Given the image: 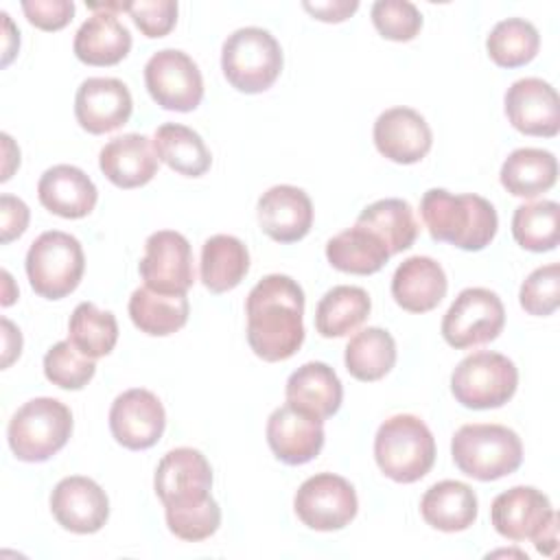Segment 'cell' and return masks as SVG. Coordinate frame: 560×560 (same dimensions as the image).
<instances>
[{
	"instance_id": "836d02e7",
	"label": "cell",
	"mask_w": 560,
	"mask_h": 560,
	"mask_svg": "<svg viewBox=\"0 0 560 560\" xmlns=\"http://www.w3.org/2000/svg\"><path fill=\"white\" fill-rule=\"evenodd\" d=\"M372 302L361 287L339 284L324 293L315 311V328L322 337H346L370 315Z\"/></svg>"
},
{
	"instance_id": "8fae6325",
	"label": "cell",
	"mask_w": 560,
	"mask_h": 560,
	"mask_svg": "<svg viewBox=\"0 0 560 560\" xmlns=\"http://www.w3.org/2000/svg\"><path fill=\"white\" fill-rule=\"evenodd\" d=\"M144 85L151 98L168 112H192L203 98V79L184 50L164 48L144 66Z\"/></svg>"
},
{
	"instance_id": "681fc988",
	"label": "cell",
	"mask_w": 560,
	"mask_h": 560,
	"mask_svg": "<svg viewBox=\"0 0 560 560\" xmlns=\"http://www.w3.org/2000/svg\"><path fill=\"white\" fill-rule=\"evenodd\" d=\"M0 18H2V24H4V57H2V66H9L11 59L18 52L20 33L13 28V24H11V20H9V15L4 11L0 13Z\"/></svg>"
},
{
	"instance_id": "d590c367",
	"label": "cell",
	"mask_w": 560,
	"mask_h": 560,
	"mask_svg": "<svg viewBox=\"0 0 560 560\" xmlns=\"http://www.w3.org/2000/svg\"><path fill=\"white\" fill-rule=\"evenodd\" d=\"M68 341L90 359L105 357L118 341V322L114 313L101 311L92 302H81L70 315Z\"/></svg>"
},
{
	"instance_id": "52a82bcc",
	"label": "cell",
	"mask_w": 560,
	"mask_h": 560,
	"mask_svg": "<svg viewBox=\"0 0 560 560\" xmlns=\"http://www.w3.org/2000/svg\"><path fill=\"white\" fill-rule=\"evenodd\" d=\"M85 269L81 243L66 232L39 234L26 252V276L33 291L46 300H61L72 293Z\"/></svg>"
},
{
	"instance_id": "d6986e66",
	"label": "cell",
	"mask_w": 560,
	"mask_h": 560,
	"mask_svg": "<svg viewBox=\"0 0 560 560\" xmlns=\"http://www.w3.org/2000/svg\"><path fill=\"white\" fill-rule=\"evenodd\" d=\"M267 444L280 462L289 466L306 464L324 446V420L287 402L267 420Z\"/></svg>"
},
{
	"instance_id": "83f0119b",
	"label": "cell",
	"mask_w": 560,
	"mask_h": 560,
	"mask_svg": "<svg viewBox=\"0 0 560 560\" xmlns=\"http://www.w3.org/2000/svg\"><path fill=\"white\" fill-rule=\"evenodd\" d=\"M501 186L514 197H538L558 179V160L551 151L523 147L512 151L499 173Z\"/></svg>"
},
{
	"instance_id": "5bb4252c",
	"label": "cell",
	"mask_w": 560,
	"mask_h": 560,
	"mask_svg": "<svg viewBox=\"0 0 560 560\" xmlns=\"http://www.w3.org/2000/svg\"><path fill=\"white\" fill-rule=\"evenodd\" d=\"M166 413L160 398L142 387L116 396L109 409V429L116 442L129 451L151 448L164 433Z\"/></svg>"
},
{
	"instance_id": "1f68e13d",
	"label": "cell",
	"mask_w": 560,
	"mask_h": 560,
	"mask_svg": "<svg viewBox=\"0 0 560 560\" xmlns=\"http://www.w3.org/2000/svg\"><path fill=\"white\" fill-rule=\"evenodd\" d=\"M153 149L158 160L186 177H201L212 164V155L201 136L179 122H166L158 127L153 136Z\"/></svg>"
},
{
	"instance_id": "3957f363",
	"label": "cell",
	"mask_w": 560,
	"mask_h": 560,
	"mask_svg": "<svg viewBox=\"0 0 560 560\" xmlns=\"http://www.w3.org/2000/svg\"><path fill=\"white\" fill-rule=\"evenodd\" d=\"M374 457L385 477L396 483H413L433 468V433L418 416H392L376 431Z\"/></svg>"
},
{
	"instance_id": "44dd1931",
	"label": "cell",
	"mask_w": 560,
	"mask_h": 560,
	"mask_svg": "<svg viewBox=\"0 0 560 560\" xmlns=\"http://www.w3.org/2000/svg\"><path fill=\"white\" fill-rule=\"evenodd\" d=\"M258 223L276 243H295L304 238L313 225L311 197L298 186H271L258 199Z\"/></svg>"
},
{
	"instance_id": "ac0fdd59",
	"label": "cell",
	"mask_w": 560,
	"mask_h": 560,
	"mask_svg": "<svg viewBox=\"0 0 560 560\" xmlns=\"http://www.w3.org/2000/svg\"><path fill=\"white\" fill-rule=\"evenodd\" d=\"M558 514L547 494L532 486H514L494 497L490 518L508 540H534Z\"/></svg>"
},
{
	"instance_id": "9c48e42d",
	"label": "cell",
	"mask_w": 560,
	"mask_h": 560,
	"mask_svg": "<svg viewBox=\"0 0 560 560\" xmlns=\"http://www.w3.org/2000/svg\"><path fill=\"white\" fill-rule=\"evenodd\" d=\"M153 488L164 512L201 508L212 501V468L197 448L179 446L160 459Z\"/></svg>"
},
{
	"instance_id": "4316f807",
	"label": "cell",
	"mask_w": 560,
	"mask_h": 560,
	"mask_svg": "<svg viewBox=\"0 0 560 560\" xmlns=\"http://www.w3.org/2000/svg\"><path fill=\"white\" fill-rule=\"evenodd\" d=\"M477 494L470 486L444 479L433 483L420 499V514L427 525L440 532H464L477 521Z\"/></svg>"
},
{
	"instance_id": "6da1fadb",
	"label": "cell",
	"mask_w": 560,
	"mask_h": 560,
	"mask_svg": "<svg viewBox=\"0 0 560 560\" xmlns=\"http://www.w3.org/2000/svg\"><path fill=\"white\" fill-rule=\"evenodd\" d=\"M247 343L256 357L276 363L291 359L304 343V291L282 273L256 282L245 302Z\"/></svg>"
},
{
	"instance_id": "7c38bea8",
	"label": "cell",
	"mask_w": 560,
	"mask_h": 560,
	"mask_svg": "<svg viewBox=\"0 0 560 560\" xmlns=\"http://www.w3.org/2000/svg\"><path fill=\"white\" fill-rule=\"evenodd\" d=\"M293 508L306 527L315 532H335L357 516L359 501L348 479L332 472H319L298 488Z\"/></svg>"
},
{
	"instance_id": "484cf974",
	"label": "cell",
	"mask_w": 560,
	"mask_h": 560,
	"mask_svg": "<svg viewBox=\"0 0 560 560\" xmlns=\"http://www.w3.org/2000/svg\"><path fill=\"white\" fill-rule=\"evenodd\" d=\"M284 396L291 407L326 420L339 411L343 387L330 365L322 361H308L289 376Z\"/></svg>"
},
{
	"instance_id": "ab89813d",
	"label": "cell",
	"mask_w": 560,
	"mask_h": 560,
	"mask_svg": "<svg viewBox=\"0 0 560 560\" xmlns=\"http://www.w3.org/2000/svg\"><path fill=\"white\" fill-rule=\"evenodd\" d=\"M370 15L374 28L392 42H409L422 28V15L409 0H378Z\"/></svg>"
},
{
	"instance_id": "277c9868",
	"label": "cell",
	"mask_w": 560,
	"mask_h": 560,
	"mask_svg": "<svg viewBox=\"0 0 560 560\" xmlns=\"http://www.w3.org/2000/svg\"><path fill=\"white\" fill-rule=\"evenodd\" d=\"M455 466L477 479L494 481L512 475L523 462L521 438L503 424H464L451 440Z\"/></svg>"
},
{
	"instance_id": "7a4b0ae2",
	"label": "cell",
	"mask_w": 560,
	"mask_h": 560,
	"mask_svg": "<svg viewBox=\"0 0 560 560\" xmlns=\"http://www.w3.org/2000/svg\"><path fill=\"white\" fill-rule=\"evenodd\" d=\"M420 217L433 241H446L466 252H479L492 243L499 217L494 206L479 195H453L431 188L420 199Z\"/></svg>"
},
{
	"instance_id": "2e32d148",
	"label": "cell",
	"mask_w": 560,
	"mask_h": 560,
	"mask_svg": "<svg viewBox=\"0 0 560 560\" xmlns=\"http://www.w3.org/2000/svg\"><path fill=\"white\" fill-rule=\"evenodd\" d=\"M133 109L131 92L120 79L90 77L74 96V116L81 129L101 136L122 127Z\"/></svg>"
},
{
	"instance_id": "d6a6232c",
	"label": "cell",
	"mask_w": 560,
	"mask_h": 560,
	"mask_svg": "<svg viewBox=\"0 0 560 560\" xmlns=\"http://www.w3.org/2000/svg\"><path fill=\"white\" fill-rule=\"evenodd\" d=\"M357 223L376 234L387 252L394 256L413 245L418 236V221L413 208L405 199H378L361 210Z\"/></svg>"
},
{
	"instance_id": "60d3db41",
	"label": "cell",
	"mask_w": 560,
	"mask_h": 560,
	"mask_svg": "<svg viewBox=\"0 0 560 560\" xmlns=\"http://www.w3.org/2000/svg\"><path fill=\"white\" fill-rule=\"evenodd\" d=\"M518 302L529 315H536V317L551 315L560 304V267H558V262H549L545 267L534 269L521 284Z\"/></svg>"
},
{
	"instance_id": "f1b7e54d",
	"label": "cell",
	"mask_w": 560,
	"mask_h": 560,
	"mask_svg": "<svg viewBox=\"0 0 560 560\" xmlns=\"http://www.w3.org/2000/svg\"><path fill=\"white\" fill-rule=\"evenodd\" d=\"M249 271V252L245 243L232 234H214L201 247L199 273L212 293H225L241 284Z\"/></svg>"
},
{
	"instance_id": "74e56055",
	"label": "cell",
	"mask_w": 560,
	"mask_h": 560,
	"mask_svg": "<svg viewBox=\"0 0 560 560\" xmlns=\"http://www.w3.org/2000/svg\"><path fill=\"white\" fill-rule=\"evenodd\" d=\"M486 48L497 66L518 68L536 57L540 35L532 22L523 18H508L494 24L486 39Z\"/></svg>"
},
{
	"instance_id": "d4e9b609",
	"label": "cell",
	"mask_w": 560,
	"mask_h": 560,
	"mask_svg": "<svg viewBox=\"0 0 560 560\" xmlns=\"http://www.w3.org/2000/svg\"><path fill=\"white\" fill-rule=\"evenodd\" d=\"M94 13L79 26L72 50L88 66H114L131 50V33L114 11L92 9Z\"/></svg>"
},
{
	"instance_id": "603a6c76",
	"label": "cell",
	"mask_w": 560,
	"mask_h": 560,
	"mask_svg": "<svg viewBox=\"0 0 560 560\" xmlns=\"http://www.w3.org/2000/svg\"><path fill=\"white\" fill-rule=\"evenodd\" d=\"M39 203L63 219L88 217L98 199L94 182L72 164H57L44 171L37 182Z\"/></svg>"
},
{
	"instance_id": "f6af8a7d",
	"label": "cell",
	"mask_w": 560,
	"mask_h": 560,
	"mask_svg": "<svg viewBox=\"0 0 560 560\" xmlns=\"http://www.w3.org/2000/svg\"><path fill=\"white\" fill-rule=\"evenodd\" d=\"M0 221H2L0 241L7 245L13 238L24 234V230L28 225V206L13 195H2L0 197Z\"/></svg>"
},
{
	"instance_id": "8d00e7d4",
	"label": "cell",
	"mask_w": 560,
	"mask_h": 560,
	"mask_svg": "<svg viewBox=\"0 0 560 560\" xmlns=\"http://www.w3.org/2000/svg\"><path fill=\"white\" fill-rule=\"evenodd\" d=\"M514 241L529 252H551L560 241V206L551 199L523 203L512 217Z\"/></svg>"
},
{
	"instance_id": "30bf717a",
	"label": "cell",
	"mask_w": 560,
	"mask_h": 560,
	"mask_svg": "<svg viewBox=\"0 0 560 560\" xmlns=\"http://www.w3.org/2000/svg\"><path fill=\"white\" fill-rule=\"evenodd\" d=\"M505 324L501 298L483 287L464 289L442 317V337L455 350L494 341Z\"/></svg>"
},
{
	"instance_id": "ee69618b",
	"label": "cell",
	"mask_w": 560,
	"mask_h": 560,
	"mask_svg": "<svg viewBox=\"0 0 560 560\" xmlns=\"http://www.w3.org/2000/svg\"><path fill=\"white\" fill-rule=\"evenodd\" d=\"M22 11L28 22L42 31H59L74 15L72 0H24Z\"/></svg>"
},
{
	"instance_id": "e0dca14e",
	"label": "cell",
	"mask_w": 560,
	"mask_h": 560,
	"mask_svg": "<svg viewBox=\"0 0 560 560\" xmlns=\"http://www.w3.org/2000/svg\"><path fill=\"white\" fill-rule=\"evenodd\" d=\"M50 512L63 529L94 534L107 523L109 499L94 479L72 475L52 488Z\"/></svg>"
},
{
	"instance_id": "b9f144b4",
	"label": "cell",
	"mask_w": 560,
	"mask_h": 560,
	"mask_svg": "<svg viewBox=\"0 0 560 560\" xmlns=\"http://www.w3.org/2000/svg\"><path fill=\"white\" fill-rule=\"evenodd\" d=\"M164 514H166V525L171 534L188 542H199L210 538L221 525V508L214 499L201 508H192L184 512H164Z\"/></svg>"
},
{
	"instance_id": "ffe728a7",
	"label": "cell",
	"mask_w": 560,
	"mask_h": 560,
	"mask_svg": "<svg viewBox=\"0 0 560 560\" xmlns=\"http://www.w3.org/2000/svg\"><path fill=\"white\" fill-rule=\"evenodd\" d=\"M374 144L381 155L396 164H416L431 151L433 133L416 109L392 107L374 122Z\"/></svg>"
},
{
	"instance_id": "bcb514c9",
	"label": "cell",
	"mask_w": 560,
	"mask_h": 560,
	"mask_svg": "<svg viewBox=\"0 0 560 560\" xmlns=\"http://www.w3.org/2000/svg\"><path fill=\"white\" fill-rule=\"evenodd\" d=\"M313 18L322 20V22H343L346 18H350L357 9L359 2L357 0H332V2H304L302 4Z\"/></svg>"
},
{
	"instance_id": "f546056e",
	"label": "cell",
	"mask_w": 560,
	"mask_h": 560,
	"mask_svg": "<svg viewBox=\"0 0 560 560\" xmlns=\"http://www.w3.org/2000/svg\"><path fill=\"white\" fill-rule=\"evenodd\" d=\"M186 293H158L149 287H140L129 298V317L140 332L153 337H166L177 332L188 322Z\"/></svg>"
},
{
	"instance_id": "ba28073f",
	"label": "cell",
	"mask_w": 560,
	"mask_h": 560,
	"mask_svg": "<svg viewBox=\"0 0 560 560\" xmlns=\"http://www.w3.org/2000/svg\"><path fill=\"white\" fill-rule=\"evenodd\" d=\"M516 365L501 352H472L451 374L455 400L468 409L503 407L516 392Z\"/></svg>"
},
{
	"instance_id": "4fadbf2b",
	"label": "cell",
	"mask_w": 560,
	"mask_h": 560,
	"mask_svg": "<svg viewBox=\"0 0 560 560\" xmlns=\"http://www.w3.org/2000/svg\"><path fill=\"white\" fill-rule=\"evenodd\" d=\"M138 269L144 287L158 293H186L195 282L188 238L173 230L153 232L144 243V256Z\"/></svg>"
},
{
	"instance_id": "e575fe53",
	"label": "cell",
	"mask_w": 560,
	"mask_h": 560,
	"mask_svg": "<svg viewBox=\"0 0 560 560\" xmlns=\"http://www.w3.org/2000/svg\"><path fill=\"white\" fill-rule=\"evenodd\" d=\"M343 361L346 370L357 381H378L396 363V341L387 330L378 326L363 328L350 337Z\"/></svg>"
},
{
	"instance_id": "f35d334b",
	"label": "cell",
	"mask_w": 560,
	"mask_h": 560,
	"mask_svg": "<svg viewBox=\"0 0 560 560\" xmlns=\"http://www.w3.org/2000/svg\"><path fill=\"white\" fill-rule=\"evenodd\" d=\"M96 372L94 359L79 352L68 339L57 341L44 354V374L46 378L61 389H81L85 387Z\"/></svg>"
},
{
	"instance_id": "9a60e30c",
	"label": "cell",
	"mask_w": 560,
	"mask_h": 560,
	"mask_svg": "<svg viewBox=\"0 0 560 560\" xmlns=\"http://www.w3.org/2000/svg\"><path fill=\"white\" fill-rule=\"evenodd\" d=\"M505 116L525 136L553 138L560 131L558 92L538 77L518 79L505 92Z\"/></svg>"
},
{
	"instance_id": "c3c4849f",
	"label": "cell",
	"mask_w": 560,
	"mask_h": 560,
	"mask_svg": "<svg viewBox=\"0 0 560 560\" xmlns=\"http://www.w3.org/2000/svg\"><path fill=\"white\" fill-rule=\"evenodd\" d=\"M534 547H536V551H540L545 556L556 553V547H558V516L534 538Z\"/></svg>"
},
{
	"instance_id": "4dcf8cb0",
	"label": "cell",
	"mask_w": 560,
	"mask_h": 560,
	"mask_svg": "<svg viewBox=\"0 0 560 560\" xmlns=\"http://www.w3.org/2000/svg\"><path fill=\"white\" fill-rule=\"evenodd\" d=\"M389 256L392 254L387 252L383 241L359 223L339 232L326 243L328 262L343 273H357V276L376 273L385 267Z\"/></svg>"
},
{
	"instance_id": "7dc6e473",
	"label": "cell",
	"mask_w": 560,
	"mask_h": 560,
	"mask_svg": "<svg viewBox=\"0 0 560 560\" xmlns=\"http://www.w3.org/2000/svg\"><path fill=\"white\" fill-rule=\"evenodd\" d=\"M2 330H4V357H2V368H9L11 361L15 357H20L22 350V335L20 330L7 319L2 317Z\"/></svg>"
},
{
	"instance_id": "7402d4cb",
	"label": "cell",
	"mask_w": 560,
	"mask_h": 560,
	"mask_svg": "<svg viewBox=\"0 0 560 560\" xmlns=\"http://www.w3.org/2000/svg\"><path fill=\"white\" fill-rule=\"evenodd\" d=\"M103 175L118 188H138L158 173L153 142L142 133H122L112 138L98 153Z\"/></svg>"
},
{
	"instance_id": "5b68a950",
	"label": "cell",
	"mask_w": 560,
	"mask_h": 560,
	"mask_svg": "<svg viewBox=\"0 0 560 560\" xmlns=\"http://www.w3.org/2000/svg\"><path fill=\"white\" fill-rule=\"evenodd\" d=\"M221 70L228 83L245 94L269 90L282 70L278 39L258 26L236 28L221 48Z\"/></svg>"
},
{
	"instance_id": "7bdbcfd3",
	"label": "cell",
	"mask_w": 560,
	"mask_h": 560,
	"mask_svg": "<svg viewBox=\"0 0 560 560\" xmlns=\"http://www.w3.org/2000/svg\"><path fill=\"white\" fill-rule=\"evenodd\" d=\"M125 11L131 15L136 26L147 37H164L177 22V2L175 0H138L127 2Z\"/></svg>"
},
{
	"instance_id": "8992f818",
	"label": "cell",
	"mask_w": 560,
	"mask_h": 560,
	"mask_svg": "<svg viewBox=\"0 0 560 560\" xmlns=\"http://www.w3.org/2000/svg\"><path fill=\"white\" fill-rule=\"evenodd\" d=\"M72 433V413L57 398H33L9 420L7 438L20 462L37 464L59 453Z\"/></svg>"
},
{
	"instance_id": "cb8c5ba5",
	"label": "cell",
	"mask_w": 560,
	"mask_h": 560,
	"mask_svg": "<svg viewBox=\"0 0 560 560\" xmlns=\"http://www.w3.org/2000/svg\"><path fill=\"white\" fill-rule=\"evenodd\" d=\"M446 289L448 282L442 265L429 256L402 260L392 278V295L409 313L433 311L446 295Z\"/></svg>"
}]
</instances>
